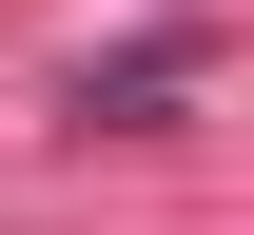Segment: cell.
Returning a JSON list of instances; mask_svg holds the SVG:
<instances>
[{
  "label": "cell",
  "instance_id": "cell-1",
  "mask_svg": "<svg viewBox=\"0 0 254 235\" xmlns=\"http://www.w3.org/2000/svg\"><path fill=\"white\" fill-rule=\"evenodd\" d=\"M195 78H215V39H195V20H157V39H118V59L78 78V118H176Z\"/></svg>",
  "mask_w": 254,
  "mask_h": 235
}]
</instances>
